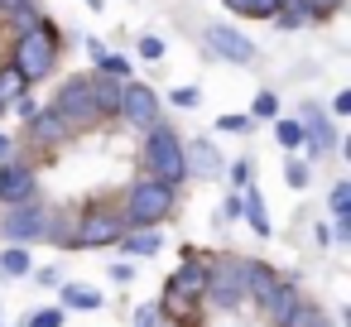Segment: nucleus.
<instances>
[{
  "label": "nucleus",
  "instance_id": "nucleus-35",
  "mask_svg": "<svg viewBox=\"0 0 351 327\" xmlns=\"http://www.w3.org/2000/svg\"><path fill=\"white\" fill-rule=\"evenodd\" d=\"M217 130H221V135H250V130H255V121L231 111V116H217Z\"/></svg>",
  "mask_w": 351,
  "mask_h": 327
},
{
  "label": "nucleus",
  "instance_id": "nucleus-16",
  "mask_svg": "<svg viewBox=\"0 0 351 327\" xmlns=\"http://www.w3.org/2000/svg\"><path fill=\"white\" fill-rule=\"evenodd\" d=\"M58 308H63V313H101V308H106V293H101L97 284L63 279V284H58Z\"/></svg>",
  "mask_w": 351,
  "mask_h": 327
},
{
  "label": "nucleus",
  "instance_id": "nucleus-27",
  "mask_svg": "<svg viewBox=\"0 0 351 327\" xmlns=\"http://www.w3.org/2000/svg\"><path fill=\"white\" fill-rule=\"evenodd\" d=\"M284 327H332V317H327V308H322L317 298H303V303L293 308V317H289Z\"/></svg>",
  "mask_w": 351,
  "mask_h": 327
},
{
  "label": "nucleus",
  "instance_id": "nucleus-24",
  "mask_svg": "<svg viewBox=\"0 0 351 327\" xmlns=\"http://www.w3.org/2000/svg\"><path fill=\"white\" fill-rule=\"evenodd\" d=\"M29 92V82H25V73L15 68V63H0V116H5L20 97Z\"/></svg>",
  "mask_w": 351,
  "mask_h": 327
},
{
  "label": "nucleus",
  "instance_id": "nucleus-31",
  "mask_svg": "<svg viewBox=\"0 0 351 327\" xmlns=\"http://www.w3.org/2000/svg\"><path fill=\"white\" fill-rule=\"evenodd\" d=\"M284 183H289V188H298V193H303V188H308V183H313V164H308V159H303V154H289V164H284Z\"/></svg>",
  "mask_w": 351,
  "mask_h": 327
},
{
  "label": "nucleus",
  "instance_id": "nucleus-36",
  "mask_svg": "<svg viewBox=\"0 0 351 327\" xmlns=\"http://www.w3.org/2000/svg\"><path fill=\"white\" fill-rule=\"evenodd\" d=\"M250 173H255V169H250V159H236V164H226V173H221V178L241 193V188H250Z\"/></svg>",
  "mask_w": 351,
  "mask_h": 327
},
{
  "label": "nucleus",
  "instance_id": "nucleus-47",
  "mask_svg": "<svg viewBox=\"0 0 351 327\" xmlns=\"http://www.w3.org/2000/svg\"><path fill=\"white\" fill-rule=\"evenodd\" d=\"M101 5H106V0H87V10H101Z\"/></svg>",
  "mask_w": 351,
  "mask_h": 327
},
{
  "label": "nucleus",
  "instance_id": "nucleus-39",
  "mask_svg": "<svg viewBox=\"0 0 351 327\" xmlns=\"http://www.w3.org/2000/svg\"><path fill=\"white\" fill-rule=\"evenodd\" d=\"M236 221H241V193L231 188V197L217 207V226H236Z\"/></svg>",
  "mask_w": 351,
  "mask_h": 327
},
{
  "label": "nucleus",
  "instance_id": "nucleus-5",
  "mask_svg": "<svg viewBox=\"0 0 351 327\" xmlns=\"http://www.w3.org/2000/svg\"><path fill=\"white\" fill-rule=\"evenodd\" d=\"M125 236V212L121 202L101 197V202H87V207H73V245L68 250H106Z\"/></svg>",
  "mask_w": 351,
  "mask_h": 327
},
{
  "label": "nucleus",
  "instance_id": "nucleus-10",
  "mask_svg": "<svg viewBox=\"0 0 351 327\" xmlns=\"http://www.w3.org/2000/svg\"><path fill=\"white\" fill-rule=\"evenodd\" d=\"M116 121L121 125H130V130H154L164 116H159V92L149 87V82H121V106H116Z\"/></svg>",
  "mask_w": 351,
  "mask_h": 327
},
{
  "label": "nucleus",
  "instance_id": "nucleus-46",
  "mask_svg": "<svg viewBox=\"0 0 351 327\" xmlns=\"http://www.w3.org/2000/svg\"><path fill=\"white\" fill-rule=\"evenodd\" d=\"M10 154H15V140H10L5 130H0V159H10Z\"/></svg>",
  "mask_w": 351,
  "mask_h": 327
},
{
  "label": "nucleus",
  "instance_id": "nucleus-37",
  "mask_svg": "<svg viewBox=\"0 0 351 327\" xmlns=\"http://www.w3.org/2000/svg\"><path fill=\"white\" fill-rule=\"evenodd\" d=\"M130 327H164L159 303H154V298H149V303H140V308H135V317H130Z\"/></svg>",
  "mask_w": 351,
  "mask_h": 327
},
{
  "label": "nucleus",
  "instance_id": "nucleus-21",
  "mask_svg": "<svg viewBox=\"0 0 351 327\" xmlns=\"http://www.w3.org/2000/svg\"><path fill=\"white\" fill-rule=\"evenodd\" d=\"M269 20H274V29H308V25H322V20L313 15L308 0H279V10H274Z\"/></svg>",
  "mask_w": 351,
  "mask_h": 327
},
{
  "label": "nucleus",
  "instance_id": "nucleus-44",
  "mask_svg": "<svg viewBox=\"0 0 351 327\" xmlns=\"http://www.w3.org/2000/svg\"><path fill=\"white\" fill-rule=\"evenodd\" d=\"M308 5H313V15H317V20H332V15L346 5V0H308Z\"/></svg>",
  "mask_w": 351,
  "mask_h": 327
},
{
  "label": "nucleus",
  "instance_id": "nucleus-18",
  "mask_svg": "<svg viewBox=\"0 0 351 327\" xmlns=\"http://www.w3.org/2000/svg\"><path fill=\"white\" fill-rule=\"evenodd\" d=\"M241 221H245L260 241H269V236H274L269 207H265V197H260V188H255V183H250V188H241Z\"/></svg>",
  "mask_w": 351,
  "mask_h": 327
},
{
  "label": "nucleus",
  "instance_id": "nucleus-22",
  "mask_svg": "<svg viewBox=\"0 0 351 327\" xmlns=\"http://www.w3.org/2000/svg\"><path fill=\"white\" fill-rule=\"evenodd\" d=\"M29 269H34V255H29V245H0V279H29Z\"/></svg>",
  "mask_w": 351,
  "mask_h": 327
},
{
  "label": "nucleus",
  "instance_id": "nucleus-17",
  "mask_svg": "<svg viewBox=\"0 0 351 327\" xmlns=\"http://www.w3.org/2000/svg\"><path fill=\"white\" fill-rule=\"evenodd\" d=\"M116 245L125 260H154L164 250V226H125V236Z\"/></svg>",
  "mask_w": 351,
  "mask_h": 327
},
{
  "label": "nucleus",
  "instance_id": "nucleus-29",
  "mask_svg": "<svg viewBox=\"0 0 351 327\" xmlns=\"http://www.w3.org/2000/svg\"><path fill=\"white\" fill-rule=\"evenodd\" d=\"M274 140H279V149L298 154V149H303V125H298L293 116H274Z\"/></svg>",
  "mask_w": 351,
  "mask_h": 327
},
{
  "label": "nucleus",
  "instance_id": "nucleus-38",
  "mask_svg": "<svg viewBox=\"0 0 351 327\" xmlns=\"http://www.w3.org/2000/svg\"><path fill=\"white\" fill-rule=\"evenodd\" d=\"M169 106L193 111V106H202V92H197V87H173V92H169Z\"/></svg>",
  "mask_w": 351,
  "mask_h": 327
},
{
  "label": "nucleus",
  "instance_id": "nucleus-23",
  "mask_svg": "<svg viewBox=\"0 0 351 327\" xmlns=\"http://www.w3.org/2000/svg\"><path fill=\"white\" fill-rule=\"evenodd\" d=\"M87 82H92V97H97L101 116H106V121H116V106H121V82H116V77H106V73H87Z\"/></svg>",
  "mask_w": 351,
  "mask_h": 327
},
{
  "label": "nucleus",
  "instance_id": "nucleus-28",
  "mask_svg": "<svg viewBox=\"0 0 351 327\" xmlns=\"http://www.w3.org/2000/svg\"><path fill=\"white\" fill-rule=\"evenodd\" d=\"M221 5L231 15H241V20H269L279 10V0H221Z\"/></svg>",
  "mask_w": 351,
  "mask_h": 327
},
{
  "label": "nucleus",
  "instance_id": "nucleus-42",
  "mask_svg": "<svg viewBox=\"0 0 351 327\" xmlns=\"http://www.w3.org/2000/svg\"><path fill=\"white\" fill-rule=\"evenodd\" d=\"M327 116H332V121H341V116H351V87H341V92L332 97V106H327Z\"/></svg>",
  "mask_w": 351,
  "mask_h": 327
},
{
  "label": "nucleus",
  "instance_id": "nucleus-12",
  "mask_svg": "<svg viewBox=\"0 0 351 327\" xmlns=\"http://www.w3.org/2000/svg\"><path fill=\"white\" fill-rule=\"evenodd\" d=\"M39 197V169L29 154H10L0 159V207H15V202H29Z\"/></svg>",
  "mask_w": 351,
  "mask_h": 327
},
{
  "label": "nucleus",
  "instance_id": "nucleus-13",
  "mask_svg": "<svg viewBox=\"0 0 351 327\" xmlns=\"http://www.w3.org/2000/svg\"><path fill=\"white\" fill-rule=\"evenodd\" d=\"M25 140H29V149H39V154H53V149H63V145H73L77 140V130L53 111V106H39L29 121H25Z\"/></svg>",
  "mask_w": 351,
  "mask_h": 327
},
{
  "label": "nucleus",
  "instance_id": "nucleus-30",
  "mask_svg": "<svg viewBox=\"0 0 351 327\" xmlns=\"http://www.w3.org/2000/svg\"><path fill=\"white\" fill-rule=\"evenodd\" d=\"M279 106H284V101H279V92H274V87H265V92H255V101H250V121H255V125H260V121H274V116H279Z\"/></svg>",
  "mask_w": 351,
  "mask_h": 327
},
{
  "label": "nucleus",
  "instance_id": "nucleus-48",
  "mask_svg": "<svg viewBox=\"0 0 351 327\" xmlns=\"http://www.w3.org/2000/svg\"><path fill=\"white\" fill-rule=\"evenodd\" d=\"M0 327H5V322H0Z\"/></svg>",
  "mask_w": 351,
  "mask_h": 327
},
{
  "label": "nucleus",
  "instance_id": "nucleus-32",
  "mask_svg": "<svg viewBox=\"0 0 351 327\" xmlns=\"http://www.w3.org/2000/svg\"><path fill=\"white\" fill-rule=\"evenodd\" d=\"M63 322H68V313H63L58 303H44V308L25 313V322H20V327H63Z\"/></svg>",
  "mask_w": 351,
  "mask_h": 327
},
{
  "label": "nucleus",
  "instance_id": "nucleus-19",
  "mask_svg": "<svg viewBox=\"0 0 351 327\" xmlns=\"http://www.w3.org/2000/svg\"><path fill=\"white\" fill-rule=\"evenodd\" d=\"M274 279H279V274H274L265 260H250V255H245V298H250V308H260V303L269 298Z\"/></svg>",
  "mask_w": 351,
  "mask_h": 327
},
{
  "label": "nucleus",
  "instance_id": "nucleus-3",
  "mask_svg": "<svg viewBox=\"0 0 351 327\" xmlns=\"http://www.w3.org/2000/svg\"><path fill=\"white\" fill-rule=\"evenodd\" d=\"M58 58H63V34H58V25L39 20V25H29L25 34H15L10 63L25 73V82H29V87H34V82H44V77L58 68Z\"/></svg>",
  "mask_w": 351,
  "mask_h": 327
},
{
  "label": "nucleus",
  "instance_id": "nucleus-7",
  "mask_svg": "<svg viewBox=\"0 0 351 327\" xmlns=\"http://www.w3.org/2000/svg\"><path fill=\"white\" fill-rule=\"evenodd\" d=\"M77 135L82 130H97V125H106V116H101V106H97V97H92V82H87V73H77V77H68L58 92H53V101H49Z\"/></svg>",
  "mask_w": 351,
  "mask_h": 327
},
{
  "label": "nucleus",
  "instance_id": "nucleus-45",
  "mask_svg": "<svg viewBox=\"0 0 351 327\" xmlns=\"http://www.w3.org/2000/svg\"><path fill=\"white\" fill-rule=\"evenodd\" d=\"M10 111H15V116H20V121H29V116H34V111H39V101H34V97H29V92H25V97H20V101H15V106H10Z\"/></svg>",
  "mask_w": 351,
  "mask_h": 327
},
{
  "label": "nucleus",
  "instance_id": "nucleus-20",
  "mask_svg": "<svg viewBox=\"0 0 351 327\" xmlns=\"http://www.w3.org/2000/svg\"><path fill=\"white\" fill-rule=\"evenodd\" d=\"M44 15H39V5L34 0H0V25H5L10 34H25L29 25H39Z\"/></svg>",
  "mask_w": 351,
  "mask_h": 327
},
{
  "label": "nucleus",
  "instance_id": "nucleus-8",
  "mask_svg": "<svg viewBox=\"0 0 351 327\" xmlns=\"http://www.w3.org/2000/svg\"><path fill=\"white\" fill-rule=\"evenodd\" d=\"M293 121L303 125V159H308V164H322V159L341 154L337 121L327 116V106H322V101H298V116H293Z\"/></svg>",
  "mask_w": 351,
  "mask_h": 327
},
{
  "label": "nucleus",
  "instance_id": "nucleus-43",
  "mask_svg": "<svg viewBox=\"0 0 351 327\" xmlns=\"http://www.w3.org/2000/svg\"><path fill=\"white\" fill-rule=\"evenodd\" d=\"M106 274H111L116 284H130V279H135V260H111V265H106Z\"/></svg>",
  "mask_w": 351,
  "mask_h": 327
},
{
  "label": "nucleus",
  "instance_id": "nucleus-40",
  "mask_svg": "<svg viewBox=\"0 0 351 327\" xmlns=\"http://www.w3.org/2000/svg\"><path fill=\"white\" fill-rule=\"evenodd\" d=\"M332 245H351V212H341V217H332Z\"/></svg>",
  "mask_w": 351,
  "mask_h": 327
},
{
  "label": "nucleus",
  "instance_id": "nucleus-34",
  "mask_svg": "<svg viewBox=\"0 0 351 327\" xmlns=\"http://www.w3.org/2000/svg\"><path fill=\"white\" fill-rule=\"evenodd\" d=\"M135 53H140V63H159V58H164V39H159V34H140Z\"/></svg>",
  "mask_w": 351,
  "mask_h": 327
},
{
  "label": "nucleus",
  "instance_id": "nucleus-9",
  "mask_svg": "<svg viewBox=\"0 0 351 327\" xmlns=\"http://www.w3.org/2000/svg\"><path fill=\"white\" fill-rule=\"evenodd\" d=\"M49 202L29 197V202H15V207H0V241H10V245H34L44 241L49 231Z\"/></svg>",
  "mask_w": 351,
  "mask_h": 327
},
{
  "label": "nucleus",
  "instance_id": "nucleus-14",
  "mask_svg": "<svg viewBox=\"0 0 351 327\" xmlns=\"http://www.w3.org/2000/svg\"><path fill=\"white\" fill-rule=\"evenodd\" d=\"M183 164H188V178H197V183H217L226 173V154L202 135L183 140Z\"/></svg>",
  "mask_w": 351,
  "mask_h": 327
},
{
  "label": "nucleus",
  "instance_id": "nucleus-41",
  "mask_svg": "<svg viewBox=\"0 0 351 327\" xmlns=\"http://www.w3.org/2000/svg\"><path fill=\"white\" fill-rule=\"evenodd\" d=\"M29 279H34L39 289H58V284H63V269H58V265H44V269H29Z\"/></svg>",
  "mask_w": 351,
  "mask_h": 327
},
{
  "label": "nucleus",
  "instance_id": "nucleus-2",
  "mask_svg": "<svg viewBox=\"0 0 351 327\" xmlns=\"http://www.w3.org/2000/svg\"><path fill=\"white\" fill-rule=\"evenodd\" d=\"M202 308L207 313H245V255L217 250L207 255V284H202Z\"/></svg>",
  "mask_w": 351,
  "mask_h": 327
},
{
  "label": "nucleus",
  "instance_id": "nucleus-11",
  "mask_svg": "<svg viewBox=\"0 0 351 327\" xmlns=\"http://www.w3.org/2000/svg\"><path fill=\"white\" fill-rule=\"evenodd\" d=\"M202 44H207V53L221 58V63H236V68H255V63H260L255 39H245L236 25H202Z\"/></svg>",
  "mask_w": 351,
  "mask_h": 327
},
{
  "label": "nucleus",
  "instance_id": "nucleus-15",
  "mask_svg": "<svg viewBox=\"0 0 351 327\" xmlns=\"http://www.w3.org/2000/svg\"><path fill=\"white\" fill-rule=\"evenodd\" d=\"M303 298H308V293H303V289H298L293 279H284V274H279V279H274V289H269V298H265L260 308H265L269 327H284V322L293 317V308H298Z\"/></svg>",
  "mask_w": 351,
  "mask_h": 327
},
{
  "label": "nucleus",
  "instance_id": "nucleus-4",
  "mask_svg": "<svg viewBox=\"0 0 351 327\" xmlns=\"http://www.w3.org/2000/svg\"><path fill=\"white\" fill-rule=\"evenodd\" d=\"M121 212H125V226H164L178 212V188L164 183V178H154V173H140L125 188Z\"/></svg>",
  "mask_w": 351,
  "mask_h": 327
},
{
  "label": "nucleus",
  "instance_id": "nucleus-26",
  "mask_svg": "<svg viewBox=\"0 0 351 327\" xmlns=\"http://www.w3.org/2000/svg\"><path fill=\"white\" fill-rule=\"evenodd\" d=\"M44 241L58 245V250L73 245V207H53V212H49V231H44Z\"/></svg>",
  "mask_w": 351,
  "mask_h": 327
},
{
  "label": "nucleus",
  "instance_id": "nucleus-1",
  "mask_svg": "<svg viewBox=\"0 0 351 327\" xmlns=\"http://www.w3.org/2000/svg\"><path fill=\"white\" fill-rule=\"evenodd\" d=\"M202 284H207V255L202 250H183L178 269L164 279V293L154 298L164 322H178V327H193L202 317Z\"/></svg>",
  "mask_w": 351,
  "mask_h": 327
},
{
  "label": "nucleus",
  "instance_id": "nucleus-6",
  "mask_svg": "<svg viewBox=\"0 0 351 327\" xmlns=\"http://www.w3.org/2000/svg\"><path fill=\"white\" fill-rule=\"evenodd\" d=\"M145 173H154V178H164V183H173V188H183L188 183V164H183V135L173 130V125H154V130H145Z\"/></svg>",
  "mask_w": 351,
  "mask_h": 327
},
{
  "label": "nucleus",
  "instance_id": "nucleus-25",
  "mask_svg": "<svg viewBox=\"0 0 351 327\" xmlns=\"http://www.w3.org/2000/svg\"><path fill=\"white\" fill-rule=\"evenodd\" d=\"M92 63H97V73H106V77H116V82H130V77H135V63H130L125 53L106 49V44L92 53Z\"/></svg>",
  "mask_w": 351,
  "mask_h": 327
},
{
  "label": "nucleus",
  "instance_id": "nucleus-33",
  "mask_svg": "<svg viewBox=\"0 0 351 327\" xmlns=\"http://www.w3.org/2000/svg\"><path fill=\"white\" fill-rule=\"evenodd\" d=\"M327 207H332V217L351 212V178H337V183H332V193H327Z\"/></svg>",
  "mask_w": 351,
  "mask_h": 327
}]
</instances>
